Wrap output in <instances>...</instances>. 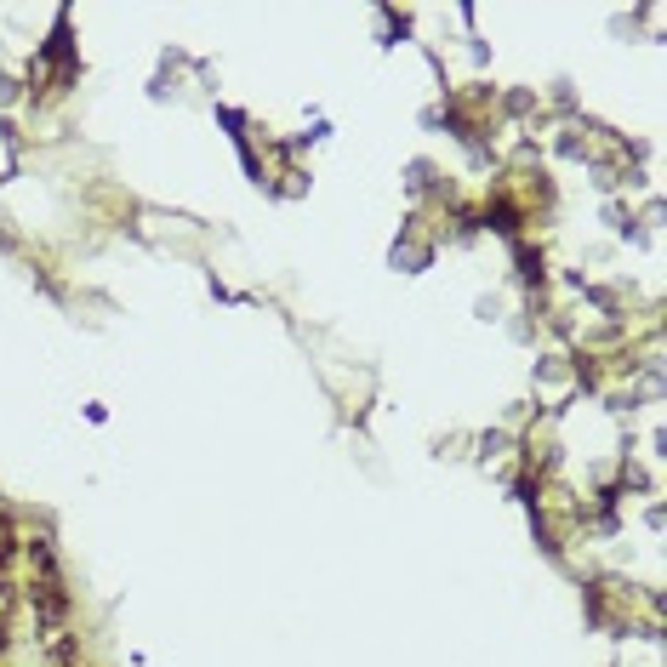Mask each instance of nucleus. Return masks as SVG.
I'll return each mask as SVG.
<instances>
[{
    "mask_svg": "<svg viewBox=\"0 0 667 667\" xmlns=\"http://www.w3.org/2000/svg\"><path fill=\"white\" fill-rule=\"evenodd\" d=\"M29 559H35V582H29V599H35V622L57 633L63 622H69V588H63L52 537H35V542H29Z\"/></svg>",
    "mask_w": 667,
    "mask_h": 667,
    "instance_id": "nucleus-1",
    "label": "nucleus"
},
{
    "mask_svg": "<svg viewBox=\"0 0 667 667\" xmlns=\"http://www.w3.org/2000/svg\"><path fill=\"white\" fill-rule=\"evenodd\" d=\"M46 63L57 69V80H75V46H69V18H57V29H52V46H46Z\"/></svg>",
    "mask_w": 667,
    "mask_h": 667,
    "instance_id": "nucleus-2",
    "label": "nucleus"
},
{
    "mask_svg": "<svg viewBox=\"0 0 667 667\" xmlns=\"http://www.w3.org/2000/svg\"><path fill=\"white\" fill-rule=\"evenodd\" d=\"M12 553H18V537H12V525H7V519H0V564H7Z\"/></svg>",
    "mask_w": 667,
    "mask_h": 667,
    "instance_id": "nucleus-3",
    "label": "nucleus"
},
{
    "mask_svg": "<svg viewBox=\"0 0 667 667\" xmlns=\"http://www.w3.org/2000/svg\"><path fill=\"white\" fill-rule=\"evenodd\" d=\"M0 645H7V627H0Z\"/></svg>",
    "mask_w": 667,
    "mask_h": 667,
    "instance_id": "nucleus-4",
    "label": "nucleus"
}]
</instances>
